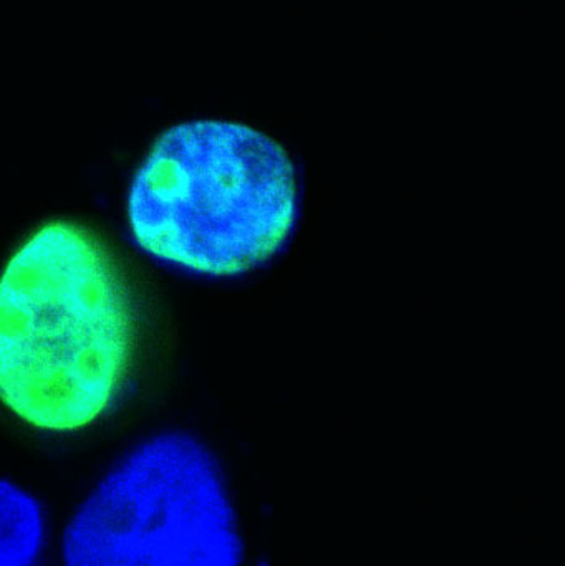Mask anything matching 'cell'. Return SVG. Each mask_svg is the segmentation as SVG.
I'll use <instances>...</instances> for the list:
<instances>
[{
	"label": "cell",
	"instance_id": "cell-1",
	"mask_svg": "<svg viewBox=\"0 0 565 566\" xmlns=\"http://www.w3.org/2000/svg\"><path fill=\"white\" fill-rule=\"evenodd\" d=\"M136 335L108 248L75 222H49L0 277V401L40 431L88 428L125 391Z\"/></svg>",
	"mask_w": 565,
	"mask_h": 566
},
{
	"label": "cell",
	"instance_id": "cell-2",
	"mask_svg": "<svg viewBox=\"0 0 565 566\" xmlns=\"http://www.w3.org/2000/svg\"><path fill=\"white\" fill-rule=\"evenodd\" d=\"M297 212V178L284 149L249 126L218 119L163 133L128 195L129 229L146 254L215 277L274 258Z\"/></svg>",
	"mask_w": 565,
	"mask_h": 566
},
{
	"label": "cell",
	"instance_id": "cell-4",
	"mask_svg": "<svg viewBox=\"0 0 565 566\" xmlns=\"http://www.w3.org/2000/svg\"><path fill=\"white\" fill-rule=\"evenodd\" d=\"M45 544L39 501L0 479V566H36Z\"/></svg>",
	"mask_w": 565,
	"mask_h": 566
},
{
	"label": "cell",
	"instance_id": "cell-3",
	"mask_svg": "<svg viewBox=\"0 0 565 566\" xmlns=\"http://www.w3.org/2000/svg\"><path fill=\"white\" fill-rule=\"evenodd\" d=\"M65 566H239L234 509L211 452L165 432L125 455L66 527Z\"/></svg>",
	"mask_w": 565,
	"mask_h": 566
}]
</instances>
